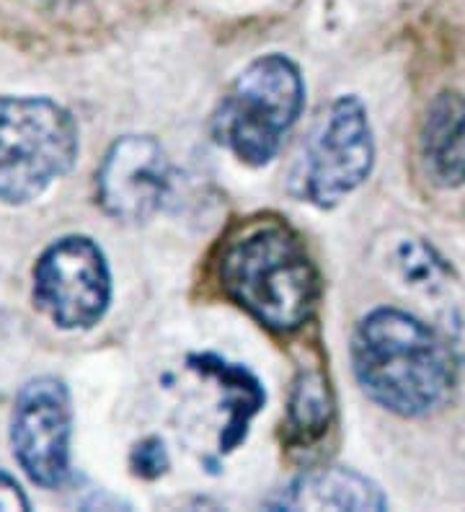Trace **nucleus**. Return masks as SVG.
Masks as SVG:
<instances>
[{
    "label": "nucleus",
    "instance_id": "obj_14",
    "mask_svg": "<svg viewBox=\"0 0 465 512\" xmlns=\"http://www.w3.org/2000/svg\"><path fill=\"white\" fill-rule=\"evenodd\" d=\"M130 469L140 479H158L168 469V453L161 438H145L132 448Z\"/></svg>",
    "mask_w": 465,
    "mask_h": 512
},
{
    "label": "nucleus",
    "instance_id": "obj_15",
    "mask_svg": "<svg viewBox=\"0 0 465 512\" xmlns=\"http://www.w3.org/2000/svg\"><path fill=\"white\" fill-rule=\"evenodd\" d=\"M0 510L6 512H26L31 510V500L26 497V492L21 489V484L13 479L11 474L0 469Z\"/></svg>",
    "mask_w": 465,
    "mask_h": 512
},
{
    "label": "nucleus",
    "instance_id": "obj_11",
    "mask_svg": "<svg viewBox=\"0 0 465 512\" xmlns=\"http://www.w3.org/2000/svg\"><path fill=\"white\" fill-rule=\"evenodd\" d=\"M189 368L199 373L202 378H210L217 383V388L225 394V412H228V422H225L223 432H220V453H230L246 440L251 419L261 412V406L267 401V391L259 383L251 370L243 365L230 363L225 357L212 355H192L189 357Z\"/></svg>",
    "mask_w": 465,
    "mask_h": 512
},
{
    "label": "nucleus",
    "instance_id": "obj_5",
    "mask_svg": "<svg viewBox=\"0 0 465 512\" xmlns=\"http://www.w3.org/2000/svg\"><path fill=\"white\" fill-rule=\"evenodd\" d=\"M112 269L91 236L70 233L52 241L31 269V300L62 331H88L112 306Z\"/></svg>",
    "mask_w": 465,
    "mask_h": 512
},
{
    "label": "nucleus",
    "instance_id": "obj_4",
    "mask_svg": "<svg viewBox=\"0 0 465 512\" xmlns=\"http://www.w3.org/2000/svg\"><path fill=\"white\" fill-rule=\"evenodd\" d=\"M81 130L50 96L0 94V205L24 207L73 171Z\"/></svg>",
    "mask_w": 465,
    "mask_h": 512
},
{
    "label": "nucleus",
    "instance_id": "obj_6",
    "mask_svg": "<svg viewBox=\"0 0 465 512\" xmlns=\"http://www.w3.org/2000/svg\"><path fill=\"white\" fill-rule=\"evenodd\" d=\"M73 396L57 375H37L13 399L8 440L26 479L39 489H60L70 479Z\"/></svg>",
    "mask_w": 465,
    "mask_h": 512
},
{
    "label": "nucleus",
    "instance_id": "obj_10",
    "mask_svg": "<svg viewBox=\"0 0 465 512\" xmlns=\"http://www.w3.org/2000/svg\"><path fill=\"white\" fill-rule=\"evenodd\" d=\"M424 171L437 187L465 184V99L455 91L434 96L419 132Z\"/></svg>",
    "mask_w": 465,
    "mask_h": 512
},
{
    "label": "nucleus",
    "instance_id": "obj_3",
    "mask_svg": "<svg viewBox=\"0 0 465 512\" xmlns=\"http://www.w3.org/2000/svg\"><path fill=\"white\" fill-rule=\"evenodd\" d=\"M305 107V81L287 55L248 63L212 114V138L246 166L274 161Z\"/></svg>",
    "mask_w": 465,
    "mask_h": 512
},
{
    "label": "nucleus",
    "instance_id": "obj_7",
    "mask_svg": "<svg viewBox=\"0 0 465 512\" xmlns=\"http://www.w3.org/2000/svg\"><path fill=\"white\" fill-rule=\"evenodd\" d=\"M372 163L375 140L365 104L357 96H339L305 150L303 197L331 210L367 182Z\"/></svg>",
    "mask_w": 465,
    "mask_h": 512
},
{
    "label": "nucleus",
    "instance_id": "obj_13",
    "mask_svg": "<svg viewBox=\"0 0 465 512\" xmlns=\"http://www.w3.org/2000/svg\"><path fill=\"white\" fill-rule=\"evenodd\" d=\"M398 264H401L403 277L409 280V285L427 290V293L445 288L447 277H450V267L445 264V259L422 241H406L398 249Z\"/></svg>",
    "mask_w": 465,
    "mask_h": 512
},
{
    "label": "nucleus",
    "instance_id": "obj_9",
    "mask_svg": "<svg viewBox=\"0 0 465 512\" xmlns=\"http://www.w3.org/2000/svg\"><path fill=\"white\" fill-rule=\"evenodd\" d=\"M267 505L272 510H385L388 497L367 476L331 466L300 474Z\"/></svg>",
    "mask_w": 465,
    "mask_h": 512
},
{
    "label": "nucleus",
    "instance_id": "obj_12",
    "mask_svg": "<svg viewBox=\"0 0 465 512\" xmlns=\"http://www.w3.org/2000/svg\"><path fill=\"white\" fill-rule=\"evenodd\" d=\"M334 422V396L329 381L318 368H303L292 381L287 401L285 435L295 448H310L326 438Z\"/></svg>",
    "mask_w": 465,
    "mask_h": 512
},
{
    "label": "nucleus",
    "instance_id": "obj_1",
    "mask_svg": "<svg viewBox=\"0 0 465 512\" xmlns=\"http://www.w3.org/2000/svg\"><path fill=\"white\" fill-rule=\"evenodd\" d=\"M354 378L370 401L403 419L432 417L453 399V344L401 308H375L354 326Z\"/></svg>",
    "mask_w": 465,
    "mask_h": 512
},
{
    "label": "nucleus",
    "instance_id": "obj_8",
    "mask_svg": "<svg viewBox=\"0 0 465 512\" xmlns=\"http://www.w3.org/2000/svg\"><path fill=\"white\" fill-rule=\"evenodd\" d=\"M171 192V163L150 135H122L96 169V205L117 223H145Z\"/></svg>",
    "mask_w": 465,
    "mask_h": 512
},
{
    "label": "nucleus",
    "instance_id": "obj_2",
    "mask_svg": "<svg viewBox=\"0 0 465 512\" xmlns=\"http://www.w3.org/2000/svg\"><path fill=\"white\" fill-rule=\"evenodd\" d=\"M217 282L230 303L274 334L303 329L321 295L308 249L279 220H256L233 233L217 259Z\"/></svg>",
    "mask_w": 465,
    "mask_h": 512
}]
</instances>
